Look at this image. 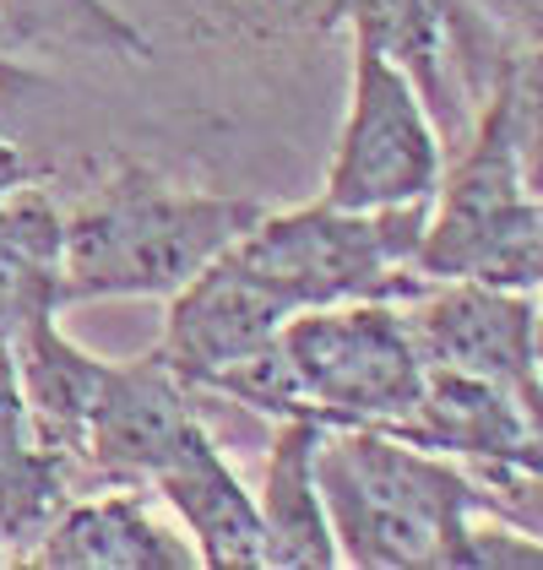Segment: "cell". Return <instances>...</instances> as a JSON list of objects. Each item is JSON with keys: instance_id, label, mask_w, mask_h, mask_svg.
I'll list each match as a JSON object with an SVG mask.
<instances>
[{"instance_id": "obj_7", "label": "cell", "mask_w": 543, "mask_h": 570, "mask_svg": "<svg viewBox=\"0 0 543 570\" xmlns=\"http://www.w3.org/2000/svg\"><path fill=\"white\" fill-rule=\"evenodd\" d=\"M403 326L424 370H452L478 375L505 392H522L533 370V294L527 288H500L478 277H441L424 283L413 299H403Z\"/></svg>"}, {"instance_id": "obj_8", "label": "cell", "mask_w": 543, "mask_h": 570, "mask_svg": "<svg viewBox=\"0 0 543 570\" xmlns=\"http://www.w3.org/2000/svg\"><path fill=\"white\" fill-rule=\"evenodd\" d=\"M190 396L196 386H185L158 353H141L131 364H103L88 430H82V462H77L82 483L147 489L152 473L180 451V440L201 424Z\"/></svg>"}, {"instance_id": "obj_15", "label": "cell", "mask_w": 543, "mask_h": 570, "mask_svg": "<svg viewBox=\"0 0 543 570\" xmlns=\"http://www.w3.org/2000/svg\"><path fill=\"white\" fill-rule=\"evenodd\" d=\"M98 49L120 60H147V39L103 0H0V88L22 77L28 55Z\"/></svg>"}, {"instance_id": "obj_1", "label": "cell", "mask_w": 543, "mask_h": 570, "mask_svg": "<svg viewBox=\"0 0 543 570\" xmlns=\"http://www.w3.org/2000/svg\"><path fill=\"white\" fill-rule=\"evenodd\" d=\"M261 213V202L190 190L147 164H115L60 213V305L169 299Z\"/></svg>"}, {"instance_id": "obj_16", "label": "cell", "mask_w": 543, "mask_h": 570, "mask_svg": "<svg viewBox=\"0 0 543 570\" xmlns=\"http://www.w3.org/2000/svg\"><path fill=\"white\" fill-rule=\"evenodd\" d=\"M505 77H511V109H516L522 175H527V190L543 196V45L505 49Z\"/></svg>"}, {"instance_id": "obj_3", "label": "cell", "mask_w": 543, "mask_h": 570, "mask_svg": "<svg viewBox=\"0 0 543 570\" xmlns=\"http://www.w3.org/2000/svg\"><path fill=\"white\" fill-rule=\"evenodd\" d=\"M473 109L478 126L446 158L413 266L430 283L478 277V283L533 294L543 288V196H533L522 175L505 55Z\"/></svg>"}, {"instance_id": "obj_10", "label": "cell", "mask_w": 543, "mask_h": 570, "mask_svg": "<svg viewBox=\"0 0 543 570\" xmlns=\"http://www.w3.org/2000/svg\"><path fill=\"white\" fill-rule=\"evenodd\" d=\"M190 532L196 560L213 570H272L267 527L256 494L239 483V473L224 462L218 440L207 435V424H196L180 440V451L152 473L147 483Z\"/></svg>"}, {"instance_id": "obj_9", "label": "cell", "mask_w": 543, "mask_h": 570, "mask_svg": "<svg viewBox=\"0 0 543 570\" xmlns=\"http://www.w3.org/2000/svg\"><path fill=\"white\" fill-rule=\"evenodd\" d=\"M294 309L272 294L256 272L218 256L207 262L185 288L169 294V315H164V337H158V358L180 375L185 386H201L207 375H218L228 364L250 358L256 348H267L283 332Z\"/></svg>"}, {"instance_id": "obj_6", "label": "cell", "mask_w": 543, "mask_h": 570, "mask_svg": "<svg viewBox=\"0 0 543 570\" xmlns=\"http://www.w3.org/2000/svg\"><path fill=\"white\" fill-rule=\"evenodd\" d=\"M446 175V136L413 77L375 45H354V98L326 169V207L343 213H381L430 202Z\"/></svg>"}, {"instance_id": "obj_5", "label": "cell", "mask_w": 543, "mask_h": 570, "mask_svg": "<svg viewBox=\"0 0 543 570\" xmlns=\"http://www.w3.org/2000/svg\"><path fill=\"white\" fill-rule=\"evenodd\" d=\"M272 343L294 381V419H316L320 430L397 424L413 413L430 375L392 299L299 309Z\"/></svg>"}, {"instance_id": "obj_11", "label": "cell", "mask_w": 543, "mask_h": 570, "mask_svg": "<svg viewBox=\"0 0 543 570\" xmlns=\"http://www.w3.org/2000/svg\"><path fill=\"white\" fill-rule=\"evenodd\" d=\"M28 566L45 570H185L201 566L196 549L175 527L152 517L147 494L131 483H109L92 500H66V511L49 522Z\"/></svg>"}, {"instance_id": "obj_2", "label": "cell", "mask_w": 543, "mask_h": 570, "mask_svg": "<svg viewBox=\"0 0 543 570\" xmlns=\"http://www.w3.org/2000/svg\"><path fill=\"white\" fill-rule=\"evenodd\" d=\"M316 483L337 560L364 570H462L467 527L490 517L484 483L452 456L375 424L320 430Z\"/></svg>"}, {"instance_id": "obj_13", "label": "cell", "mask_w": 543, "mask_h": 570, "mask_svg": "<svg viewBox=\"0 0 543 570\" xmlns=\"http://www.w3.org/2000/svg\"><path fill=\"white\" fill-rule=\"evenodd\" d=\"M316 419H283L267 456V483H261V527H267L272 570H332L337 538L326 522V500L316 483Z\"/></svg>"}, {"instance_id": "obj_4", "label": "cell", "mask_w": 543, "mask_h": 570, "mask_svg": "<svg viewBox=\"0 0 543 570\" xmlns=\"http://www.w3.org/2000/svg\"><path fill=\"white\" fill-rule=\"evenodd\" d=\"M430 202L381 207V213H343L326 202L294 213H261L228 245V256L245 272H256L294 315L316 305H348V299L403 305L430 283L413 266L430 223Z\"/></svg>"}, {"instance_id": "obj_14", "label": "cell", "mask_w": 543, "mask_h": 570, "mask_svg": "<svg viewBox=\"0 0 543 570\" xmlns=\"http://www.w3.org/2000/svg\"><path fill=\"white\" fill-rule=\"evenodd\" d=\"M60 305V213L28 179L0 196V353L11 337Z\"/></svg>"}, {"instance_id": "obj_12", "label": "cell", "mask_w": 543, "mask_h": 570, "mask_svg": "<svg viewBox=\"0 0 543 570\" xmlns=\"http://www.w3.org/2000/svg\"><path fill=\"white\" fill-rule=\"evenodd\" d=\"M60 309H49L39 321H28L11 337V370H17V392L28 402V419L45 445L66 451L71 462H82V430H88L92 396L103 381V358L82 353L55 321ZM82 483V473H77Z\"/></svg>"}]
</instances>
